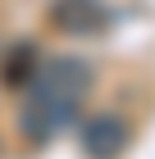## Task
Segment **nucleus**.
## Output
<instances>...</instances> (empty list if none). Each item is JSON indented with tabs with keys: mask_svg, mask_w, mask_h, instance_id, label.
<instances>
[{
	"mask_svg": "<svg viewBox=\"0 0 155 159\" xmlns=\"http://www.w3.org/2000/svg\"><path fill=\"white\" fill-rule=\"evenodd\" d=\"M91 86H96V68L87 59H78V55L41 59L32 86H27V91H32V105L18 114L23 136L41 146V141H50L60 127L78 123V109H82V100H87Z\"/></svg>",
	"mask_w": 155,
	"mask_h": 159,
	"instance_id": "obj_1",
	"label": "nucleus"
},
{
	"mask_svg": "<svg viewBox=\"0 0 155 159\" xmlns=\"http://www.w3.org/2000/svg\"><path fill=\"white\" fill-rule=\"evenodd\" d=\"M50 27L64 37H100L114 27V9L105 0H50Z\"/></svg>",
	"mask_w": 155,
	"mask_h": 159,
	"instance_id": "obj_2",
	"label": "nucleus"
},
{
	"mask_svg": "<svg viewBox=\"0 0 155 159\" xmlns=\"http://www.w3.org/2000/svg\"><path fill=\"white\" fill-rule=\"evenodd\" d=\"M78 146L87 159H123L132 146V127L123 114H91L78 127Z\"/></svg>",
	"mask_w": 155,
	"mask_h": 159,
	"instance_id": "obj_3",
	"label": "nucleus"
},
{
	"mask_svg": "<svg viewBox=\"0 0 155 159\" xmlns=\"http://www.w3.org/2000/svg\"><path fill=\"white\" fill-rule=\"evenodd\" d=\"M36 68H41V46L36 41H14L9 55H0V82L9 91H27Z\"/></svg>",
	"mask_w": 155,
	"mask_h": 159,
	"instance_id": "obj_4",
	"label": "nucleus"
}]
</instances>
